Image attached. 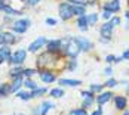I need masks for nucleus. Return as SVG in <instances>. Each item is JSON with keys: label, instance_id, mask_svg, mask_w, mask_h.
Instances as JSON below:
<instances>
[{"label": "nucleus", "instance_id": "1", "mask_svg": "<svg viewBox=\"0 0 129 115\" xmlns=\"http://www.w3.org/2000/svg\"><path fill=\"white\" fill-rule=\"evenodd\" d=\"M65 59L62 55L58 53H51V52L45 50L37 55L36 58V68L37 69H53L58 71V66H61V69H64Z\"/></svg>", "mask_w": 129, "mask_h": 115}, {"label": "nucleus", "instance_id": "2", "mask_svg": "<svg viewBox=\"0 0 129 115\" xmlns=\"http://www.w3.org/2000/svg\"><path fill=\"white\" fill-rule=\"evenodd\" d=\"M58 13H59V19L64 21V22H68L71 21L76 15H74V6L70 5L68 2H61L58 5Z\"/></svg>", "mask_w": 129, "mask_h": 115}, {"label": "nucleus", "instance_id": "3", "mask_svg": "<svg viewBox=\"0 0 129 115\" xmlns=\"http://www.w3.org/2000/svg\"><path fill=\"white\" fill-rule=\"evenodd\" d=\"M9 27H11L9 30L13 31L15 34L22 36V34H25L27 31H28V28L31 27V19H28V18H19V19H15Z\"/></svg>", "mask_w": 129, "mask_h": 115}, {"label": "nucleus", "instance_id": "4", "mask_svg": "<svg viewBox=\"0 0 129 115\" xmlns=\"http://www.w3.org/2000/svg\"><path fill=\"white\" fill-rule=\"evenodd\" d=\"M27 55H28L27 49H18L11 55V58L8 59L6 64H9L11 66L12 65H24V62L27 61Z\"/></svg>", "mask_w": 129, "mask_h": 115}, {"label": "nucleus", "instance_id": "5", "mask_svg": "<svg viewBox=\"0 0 129 115\" xmlns=\"http://www.w3.org/2000/svg\"><path fill=\"white\" fill-rule=\"evenodd\" d=\"M37 75L40 81H43L45 84H52L58 80V71L53 69H37Z\"/></svg>", "mask_w": 129, "mask_h": 115}, {"label": "nucleus", "instance_id": "6", "mask_svg": "<svg viewBox=\"0 0 129 115\" xmlns=\"http://www.w3.org/2000/svg\"><path fill=\"white\" fill-rule=\"evenodd\" d=\"M46 43H48V38L46 37H37L34 41L30 43V46L27 47V52H28V53H37V52H40L42 49H45Z\"/></svg>", "mask_w": 129, "mask_h": 115}, {"label": "nucleus", "instance_id": "7", "mask_svg": "<svg viewBox=\"0 0 129 115\" xmlns=\"http://www.w3.org/2000/svg\"><path fill=\"white\" fill-rule=\"evenodd\" d=\"M80 53H82V52H80L77 43L74 41V37H73L71 38V41L68 43V46H67L65 52L62 53V56H64V58H77Z\"/></svg>", "mask_w": 129, "mask_h": 115}, {"label": "nucleus", "instance_id": "8", "mask_svg": "<svg viewBox=\"0 0 129 115\" xmlns=\"http://www.w3.org/2000/svg\"><path fill=\"white\" fill-rule=\"evenodd\" d=\"M74 41L77 43L80 52H83V53H88L93 49V43L86 37H74Z\"/></svg>", "mask_w": 129, "mask_h": 115}, {"label": "nucleus", "instance_id": "9", "mask_svg": "<svg viewBox=\"0 0 129 115\" xmlns=\"http://www.w3.org/2000/svg\"><path fill=\"white\" fill-rule=\"evenodd\" d=\"M111 100L114 102V108H116L117 111H122V112H123V111H126V109H128V97H126V96L114 94Z\"/></svg>", "mask_w": 129, "mask_h": 115}, {"label": "nucleus", "instance_id": "10", "mask_svg": "<svg viewBox=\"0 0 129 115\" xmlns=\"http://www.w3.org/2000/svg\"><path fill=\"white\" fill-rule=\"evenodd\" d=\"M113 96H114V93L113 91H110V90H103L101 93H98L96 96H95V102H96V105H105V103H108L111 99H113Z\"/></svg>", "mask_w": 129, "mask_h": 115}, {"label": "nucleus", "instance_id": "11", "mask_svg": "<svg viewBox=\"0 0 129 115\" xmlns=\"http://www.w3.org/2000/svg\"><path fill=\"white\" fill-rule=\"evenodd\" d=\"M113 31H114V27L111 25L110 21H105L103 25L100 27V36L107 40H111V36H113Z\"/></svg>", "mask_w": 129, "mask_h": 115}, {"label": "nucleus", "instance_id": "12", "mask_svg": "<svg viewBox=\"0 0 129 115\" xmlns=\"http://www.w3.org/2000/svg\"><path fill=\"white\" fill-rule=\"evenodd\" d=\"M22 84H24V77H15V78H11L9 81V91L11 94H15L18 90L22 89Z\"/></svg>", "mask_w": 129, "mask_h": 115}, {"label": "nucleus", "instance_id": "13", "mask_svg": "<svg viewBox=\"0 0 129 115\" xmlns=\"http://www.w3.org/2000/svg\"><path fill=\"white\" fill-rule=\"evenodd\" d=\"M56 83L61 87H79L82 86V80H76V78H58Z\"/></svg>", "mask_w": 129, "mask_h": 115}, {"label": "nucleus", "instance_id": "14", "mask_svg": "<svg viewBox=\"0 0 129 115\" xmlns=\"http://www.w3.org/2000/svg\"><path fill=\"white\" fill-rule=\"evenodd\" d=\"M45 50L51 52V53H58V55H61L59 38H51V40H48V43H46V46H45Z\"/></svg>", "mask_w": 129, "mask_h": 115}, {"label": "nucleus", "instance_id": "15", "mask_svg": "<svg viewBox=\"0 0 129 115\" xmlns=\"http://www.w3.org/2000/svg\"><path fill=\"white\" fill-rule=\"evenodd\" d=\"M2 13H3V15H9V16H13V18H15V16H19V18H21V16L24 15V11H22V9H16V8H13L12 5L6 3V6L2 9Z\"/></svg>", "mask_w": 129, "mask_h": 115}, {"label": "nucleus", "instance_id": "16", "mask_svg": "<svg viewBox=\"0 0 129 115\" xmlns=\"http://www.w3.org/2000/svg\"><path fill=\"white\" fill-rule=\"evenodd\" d=\"M103 11L111 13H117L120 11V0H110V2H105L103 5Z\"/></svg>", "mask_w": 129, "mask_h": 115}, {"label": "nucleus", "instance_id": "17", "mask_svg": "<svg viewBox=\"0 0 129 115\" xmlns=\"http://www.w3.org/2000/svg\"><path fill=\"white\" fill-rule=\"evenodd\" d=\"M3 36H5V44H8V46L16 44V43L19 41V38H21V37H18V34H15V33L11 31V30L3 31Z\"/></svg>", "mask_w": 129, "mask_h": 115}, {"label": "nucleus", "instance_id": "18", "mask_svg": "<svg viewBox=\"0 0 129 115\" xmlns=\"http://www.w3.org/2000/svg\"><path fill=\"white\" fill-rule=\"evenodd\" d=\"M24 65H12L11 66V69H9V72H8V75L11 77V78H15V77H21L22 75V71H24Z\"/></svg>", "mask_w": 129, "mask_h": 115}, {"label": "nucleus", "instance_id": "19", "mask_svg": "<svg viewBox=\"0 0 129 115\" xmlns=\"http://www.w3.org/2000/svg\"><path fill=\"white\" fill-rule=\"evenodd\" d=\"M15 94H16V97H18L19 100H24V102H28V100H31V99H33V97H31V91H30V90H27V89L18 90Z\"/></svg>", "mask_w": 129, "mask_h": 115}, {"label": "nucleus", "instance_id": "20", "mask_svg": "<svg viewBox=\"0 0 129 115\" xmlns=\"http://www.w3.org/2000/svg\"><path fill=\"white\" fill-rule=\"evenodd\" d=\"M11 55H12V46H8V44L0 46V58H3L8 62V59L11 58Z\"/></svg>", "mask_w": 129, "mask_h": 115}, {"label": "nucleus", "instance_id": "21", "mask_svg": "<svg viewBox=\"0 0 129 115\" xmlns=\"http://www.w3.org/2000/svg\"><path fill=\"white\" fill-rule=\"evenodd\" d=\"M77 28L80 31L86 33L89 30V25H88V19H86V15H82V16H77Z\"/></svg>", "mask_w": 129, "mask_h": 115}, {"label": "nucleus", "instance_id": "22", "mask_svg": "<svg viewBox=\"0 0 129 115\" xmlns=\"http://www.w3.org/2000/svg\"><path fill=\"white\" fill-rule=\"evenodd\" d=\"M77 68V58H67L64 65V71H74Z\"/></svg>", "mask_w": 129, "mask_h": 115}, {"label": "nucleus", "instance_id": "23", "mask_svg": "<svg viewBox=\"0 0 129 115\" xmlns=\"http://www.w3.org/2000/svg\"><path fill=\"white\" fill-rule=\"evenodd\" d=\"M64 94H65V91L61 86L59 87H53V89L49 90V96H51L52 99H61Z\"/></svg>", "mask_w": 129, "mask_h": 115}, {"label": "nucleus", "instance_id": "24", "mask_svg": "<svg viewBox=\"0 0 129 115\" xmlns=\"http://www.w3.org/2000/svg\"><path fill=\"white\" fill-rule=\"evenodd\" d=\"M39 106H40V115H48V112L51 111L52 108H55V105L52 102H49V100H43Z\"/></svg>", "mask_w": 129, "mask_h": 115}, {"label": "nucleus", "instance_id": "25", "mask_svg": "<svg viewBox=\"0 0 129 115\" xmlns=\"http://www.w3.org/2000/svg\"><path fill=\"white\" fill-rule=\"evenodd\" d=\"M30 91H31V97L33 99H37V97H43L48 93V87H37V89L30 90Z\"/></svg>", "mask_w": 129, "mask_h": 115}, {"label": "nucleus", "instance_id": "26", "mask_svg": "<svg viewBox=\"0 0 129 115\" xmlns=\"http://www.w3.org/2000/svg\"><path fill=\"white\" fill-rule=\"evenodd\" d=\"M86 19H88V25L93 27L98 24V19H100V15L96 12H92V13H86Z\"/></svg>", "mask_w": 129, "mask_h": 115}, {"label": "nucleus", "instance_id": "27", "mask_svg": "<svg viewBox=\"0 0 129 115\" xmlns=\"http://www.w3.org/2000/svg\"><path fill=\"white\" fill-rule=\"evenodd\" d=\"M22 87L27 90H34L39 87V84L33 80V78H24V84H22Z\"/></svg>", "mask_w": 129, "mask_h": 115}, {"label": "nucleus", "instance_id": "28", "mask_svg": "<svg viewBox=\"0 0 129 115\" xmlns=\"http://www.w3.org/2000/svg\"><path fill=\"white\" fill-rule=\"evenodd\" d=\"M11 94V91H9V83H2L0 84V97H8Z\"/></svg>", "mask_w": 129, "mask_h": 115}, {"label": "nucleus", "instance_id": "29", "mask_svg": "<svg viewBox=\"0 0 129 115\" xmlns=\"http://www.w3.org/2000/svg\"><path fill=\"white\" fill-rule=\"evenodd\" d=\"M37 74V68H24L22 71V77L24 78H33V75Z\"/></svg>", "mask_w": 129, "mask_h": 115}, {"label": "nucleus", "instance_id": "30", "mask_svg": "<svg viewBox=\"0 0 129 115\" xmlns=\"http://www.w3.org/2000/svg\"><path fill=\"white\" fill-rule=\"evenodd\" d=\"M105 89V84H95V83H92L89 86V90H92L95 94H98V93H101L103 90Z\"/></svg>", "mask_w": 129, "mask_h": 115}, {"label": "nucleus", "instance_id": "31", "mask_svg": "<svg viewBox=\"0 0 129 115\" xmlns=\"http://www.w3.org/2000/svg\"><path fill=\"white\" fill-rule=\"evenodd\" d=\"M68 115H89L88 114V109H85V108H74V109H71Z\"/></svg>", "mask_w": 129, "mask_h": 115}, {"label": "nucleus", "instance_id": "32", "mask_svg": "<svg viewBox=\"0 0 129 115\" xmlns=\"http://www.w3.org/2000/svg\"><path fill=\"white\" fill-rule=\"evenodd\" d=\"M104 84H105V87H107V89H114L117 84H119V81H117L116 78H113V77H108V78H107V81H105Z\"/></svg>", "mask_w": 129, "mask_h": 115}, {"label": "nucleus", "instance_id": "33", "mask_svg": "<svg viewBox=\"0 0 129 115\" xmlns=\"http://www.w3.org/2000/svg\"><path fill=\"white\" fill-rule=\"evenodd\" d=\"M74 6V5H73ZM88 11H86V6H74V15L76 16H82V15H86Z\"/></svg>", "mask_w": 129, "mask_h": 115}, {"label": "nucleus", "instance_id": "34", "mask_svg": "<svg viewBox=\"0 0 129 115\" xmlns=\"http://www.w3.org/2000/svg\"><path fill=\"white\" fill-rule=\"evenodd\" d=\"M80 94H82V97H83V99H95V96H96L92 90H82V93H80Z\"/></svg>", "mask_w": 129, "mask_h": 115}, {"label": "nucleus", "instance_id": "35", "mask_svg": "<svg viewBox=\"0 0 129 115\" xmlns=\"http://www.w3.org/2000/svg\"><path fill=\"white\" fill-rule=\"evenodd\" d=\"M93 103H95V99H83V102H82V108L89 109V108L93 106Z\"/></svg>", "mask_w": 129, "mask_h": 115}, {"label": "nucleus", "instance_id": "36", "mask_svg": "<svg viewBox=\"0 0 129 115\" xmlns=\"http://www.w3.org/2000/svg\"><path fill=\"white\" fill-rule=\"evenodd\" d=\"M110 22H111V25H113L114 28H116V27L120 25L122 19H120V16H111V18H110Z\"/></svg>", "mask_w": 129, "mask_h": 115}, {"label": "nucleus", "instance_id": "37", "mask_svg": "<svg viewBox=\"0 0 129 115\" xmlns=\"http://www.w3.org/2000/svg\"><path fill=\"white\" fill-rule=\"evenodd\" d=\"M42 0H25V5L28 8H36L37 5H40Z\"/></svg>", "mask_w": 129, "mask_h": 115}, {"label": "nucleus", "instance_id": "38", "mask_svg": "<svg viewBox=\"0 0 129 115\" xmlns=\"http://www.w3.org/2000/svg\"><path fill=\"white\" fill-rule=\"evenodd\" d=\"M45 22H46V25H49V27H55L56 24H58V21H56L55 18H46Z\"/></svg>", "mask_w": 129, "mask_h": 115}, {"label": "nucleus", "instance_id": "39", "mask_svg": "<svg viewBox=\"0 0 129 115\" xmlns=\"http://www.w3.org/2000/svg\"><path fill=\"white\" fill-rule=\"evenodd\" d=\"M13 21H15V19H13V16H9V15H3V25H5V24H9V25H11Z\"/></svg>", "mask_w": 129, "mask_h": 115}, {"label": "nucleus", "instance_id": "40", "mask_svg": "<svg viewBox=\"0 0 129 115\" xmlns=\"http://www.w3.org/2000/svg\"><path fill=\"white\" fill-rule=\"evenodd\" d=\"M114 59H116L114 55H107V56H105V62H107V65L114 64Z\"/></svg>", "mask_w": 129, "mask_h": 115}, {"label": "nucleus", "instance_id": "41", "mask_svg": "<svg viewBox=\"0 0 129 115\" xmlns=\"http://www.w3.org/2000/svg\"><path fill=\"white\" fill-rule=\"evenodd\" d=\"M113 16V13L111 12H107V11H104L103 13H101V18H103L104 21H110V18Z\"/></svg>", "mask_w": 129, "mask_h": 115}, {"label": "nucleus", "instance_id": "42", "mask_svg": "<svg viewBox=\"0 0 129 115\" xmlns=\"http://www.w3.org/2000/svg\"><path fill=\"white\" fill-rule=\"evenodd\" d=\"M104 75H105V77H111V75H113V68H111L110 65L104 69Z\"/></svg>", "mask_w": 129, "mask_h": 115}, {"label": "nucleus", "instance_id": "43", "mask_svg": "<svg viewBox=\"0 0 129 115\" xmlns=\"http://www.w3.org/2000/svg\"><path fill=\"white\" fill-rule=\"evenodd\" d=\"M90 115H103V106H101V105H98V108H96V109H95Z\"/></svg>", "mask_w": 129, "mask_h": 115}, {"label": "nucleus", "instance_id": "44", "mask_svg": "<svg viewBox=\"0 0 129 115\" xmlns=\"http://www.w3.org/2000/svg\"><path fill=\"white\" fill-rule=\"evenodd\" d=\"M31 115H40V106H33L31 108Z\"/></svg>", "mask_w": 129, "mask_h": 115}, {"label": "nucleus", "instance_id": "45", "mask_svg": "<svg viewBox=\"0 0 129 115\" xmlns=\"http://www.w3.org/2000/svg\"><path fill=\"white\" fill-rule=\"evenodd\" d=\"M3 31H5V30H0V46L5 44V36H3Z\"/></svg>", "mask_w": 129, "mask_h": 115}, {"label": "nucleus", "instance_id": "46", "mask_svg": "<svg viewBox=\"0 0 129 115\" xmlns=\"http://www.w3.org/2000/svg\"><path fill=\"white\" fill-rule=\"evenodd\" d=\"M122 58H123L125 61H129V49H128V50H125L123 53H122Z\"/></svg>", "mask_w": 129, "mask_h": 115}, {"label": "nucleus", "instance_id": "47", "mask_svg": "<svg viewBox=\"0 0 129 115\" xmlns=\"http://www.w3.org/2000/svg\"><path fill=\"white\" fill-rule=\"evenodd\" d=\"M125 59L122 58V56H116V59H114V64H120V62H123Z\"/></svg>", "mask_w": 129, "mask_h": 115}, {"label": "nucleus", "instance_id": "48", "mask_svg": "<svg viewBox=\"0 0 129 115\" xmlns=\"http://www.w3.org/2000/svg\"><path fill=\"white\" fill-rule=\"evenodd\" d=\"M6 3H8V0H0V12H2V9L6 6Z\"/></svg>", "mask_w": 129, "mask_h": 115}, {"label": "nucleus", "instance_id": "49", "mask_svg": "<svg viewBox=\"0 0 129 115\" xmlns=\"http://www.w3.org/2000/svg\"><path fill=\"white\" fill-rule=\"evenodd\" d=\"M100 41L104 43V44H108V43H110V40H107V38H104V37H100Z\"/></svg>", "mask_w": 129, "mask_h": 115}, {"label": "nucleus", "instance_id": "50", "mask_svg": "<svg viewBox=\"0 0 129 115\" xmlns=\"http://www.w3.org/2000/svg\"><path fill=\"white\" fill-rule=\"evenodd\" d=\"M125 18H126V19L129 21V9L126 11V12H125Z\"/></svg>", "mask_w": 129, "mask_h": 115}, {"label": "nucleus", "instance_id": "51", "mask_svg": "<svg viewBox=\"0 0 129 115\" xmlns=\"http://www.w3.org/2000/svg\"><path fill=\"white\" fill-rule=\"evenodd\" d=\"M122 115H129V109H126V111H123V114Z\"/></svg>", "mask_w": 129, "mask_h": 115}, {"label": "nucleus", "instance_id": "52", "mask_svg": "<svg viewBox=\"0 0 129 115\" xmlns=\"http://www.w3.org/2000/svg\"><path fill=\"white\" fill-rule=\"evenodd\" d=\"M125 30H128L129 31V21H128V24H126V27H125Z\"/></svg>", "mask_w": 129, "mask_h": 115}, {"label": "nucleus", "instance_id": "53", "mask_svg": "<svg viewBox=\"0 0 129 115\" xmlns=\"http://www.w3.org/2000/svg\"><path fill=\"white\" fill-rule=\"evenodd\" d=\"M126 90H128V91H129V83H128V86H126Z\"/></svg>", "mask_w": 129, "mask_h": 115}, {"label": "nucleus", "instance_id": "54", "mask_svg": "<svg viewBox=\"0 0 129 115\" xmlns=\"http://www.w3.org/2000/svg\"><path fill=\"white\" fill-rule=\"evenodd\" d=\"M0 30H3V25H0Z\"/></svg>", "mask_w": 129, "mask_h": 115}, {"label": "nucleus", "instance_id": "55", "mask_svg": "<svg viewBox=\"0 0 129 115\" xmlns=\"http://www.w3.org/2000/svg\"><path fill=\"white\" fill-rule=\"evenodd\" d=\"M16 115H24V114H16Z\"/></svg>", "mask_w": 129, "mask_h": 115}, {"label": "nucleus", "instance_id": "56", "mask_svg": "<svg viewBox=\"0 0 129 115\" xmlns=\"http://www.w3.org/2000/svg\"><path fill=\"white\" fill-rule=\"evenodd\" d=\"M0 115H2V112H0Z\"/></svg>", "mask_w": 129, "mask_h": 115}, {"label": "nucleus", "instance_id": "57", "mask_svg": "<svg viewBox=\"0 0 129 115\" xmlns=\"http://www.w3.org/2000/svg\"><path fill=\"white\" fill-rule=\"evenodd\" d=\"M15 115H16V114H15Z\"/></svg>", "mask_w": 129, "mask_h": 115}]
</instances>
